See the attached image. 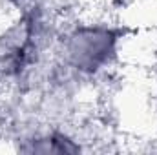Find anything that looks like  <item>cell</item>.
Masks as SVG:
<instances>
[{"label":"cell","mask_w":157,"mask_h":155,"mask_svg":"<svg viewBox=\"0 0 157 155\" xmlns=\"http://www.w3.org/2000/svg\"><path fill=\"white\" fill-rule=\"evenodd\" d=\"M126 29L104 18H80L62 24L57 59L84 80L106 77L122 57Z\"/></svg>","instance_id":"obj_1"},{"label":"cell","mask_w":157,"mask_h":155,"mask_svg":"<svg viewBox=\"0 0 157 155\" xmlns=\"http://www.w3.org/2000/svg\"><path fill=\"white\" fill-rule=\"evenodd\" d=\"M15 150L24 153H55L73 155L86 152V144L77 131L66 128L64 124H48L37 131L13 141Z\"/></svg>","instance_id":"obj_2"}]
</instances>
